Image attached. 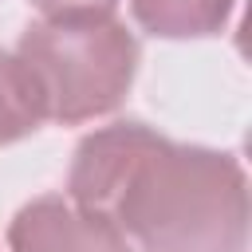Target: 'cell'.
<instances>
[{"label":"cell","instance_id":"cell-1","mask_svg":"<svg viewBox=\"0 0 252 252\" xmlns=\"http://www.w3.org/2000/svg\"><path fill=\"white\" fill-rule=\"evenodd\" d=\"M106 217L138 252H244L248 177L224 150L154 134Z\"/></svg>","mask_w":252,"mask_h":252},{"label":"cell","instance_id":"cell-2","mask_svg":"<svg viewBox=\"0 0 252 252\" xmlns=\"http://www.w3.org/2000/svg\"><path fill=\"white\" fill-rule=\"evenodd\" d=\"M16 55L32 75L43 122L63 126L110 114L138 75V39L114 8L43 12L24 28Z\"/></svg>","mask_w":252,"mask_h":252},{"label":"cell","instance_id":"cell-3","mask_svg":"<svg viewBox=\"0 0 252 252\" xmlns=\"http://www.w3.org/2000/svg\"><path fill=\"white\" fill-rule=\"evenodd\" d=\"M12 252H134L126 232L98 209L47 193L28 201L8 224Z\"/></svg>","mask_w":252,"mask_h":252},{"label":"cell","instance_id":"cell-4","mask_svg":"<svg viewBox=\"0 0 252 252\" xmlns=\"http://www.w3.org/2000/svg\"><path fill=\"white\" fill-rule=\"evenodd\" d=\"M154 134L158 130H150L146 122H110V126L91 130L75 146V158L67 169V197L87 209L106 213L118 185L126 181L130 165L138 161V154L146 150Z\"/></svg>","mask_w":252,"mask_h":252},{"label":"cell","instance_id":"cell-5","mask_svg":"<svg viewBox=\"0 0 252 252\" xmlns=\"http://www.w3.org/2000/svg\"><path fill=\"white\" fill-rule=\"evenodd\" d=\"M236 0H130L134 20L158 39H201L228 24Z\"/></svg>","mask_w":252,"mask_h":252},{"label":"cell","instance_id":"cell-6","mask_svg":"<svg viewBox=\"0 0 252 252\" xmlns=\"http://www.w3.org/2000/svg\"><path fill=\"white\" fill-rule=\"evenodd\" d=\"M43 126V106L16 51H0V146H12Z\"/></svg>","mask_w":252,"mask_h":252},{"label":"cell","instance_id":"cell-7","mask_svg":"<svg viewBox=\"0 0 252 252\" xmlns=\"http://www.w3.org/2000/svg\"><path fill=\"white\" fill-rule=\"evenodd\" d=\"M39 12H59V8H114L118 0H32Z\"/></svg>","mask_w":252,"mask_h":252}]
</instances>
